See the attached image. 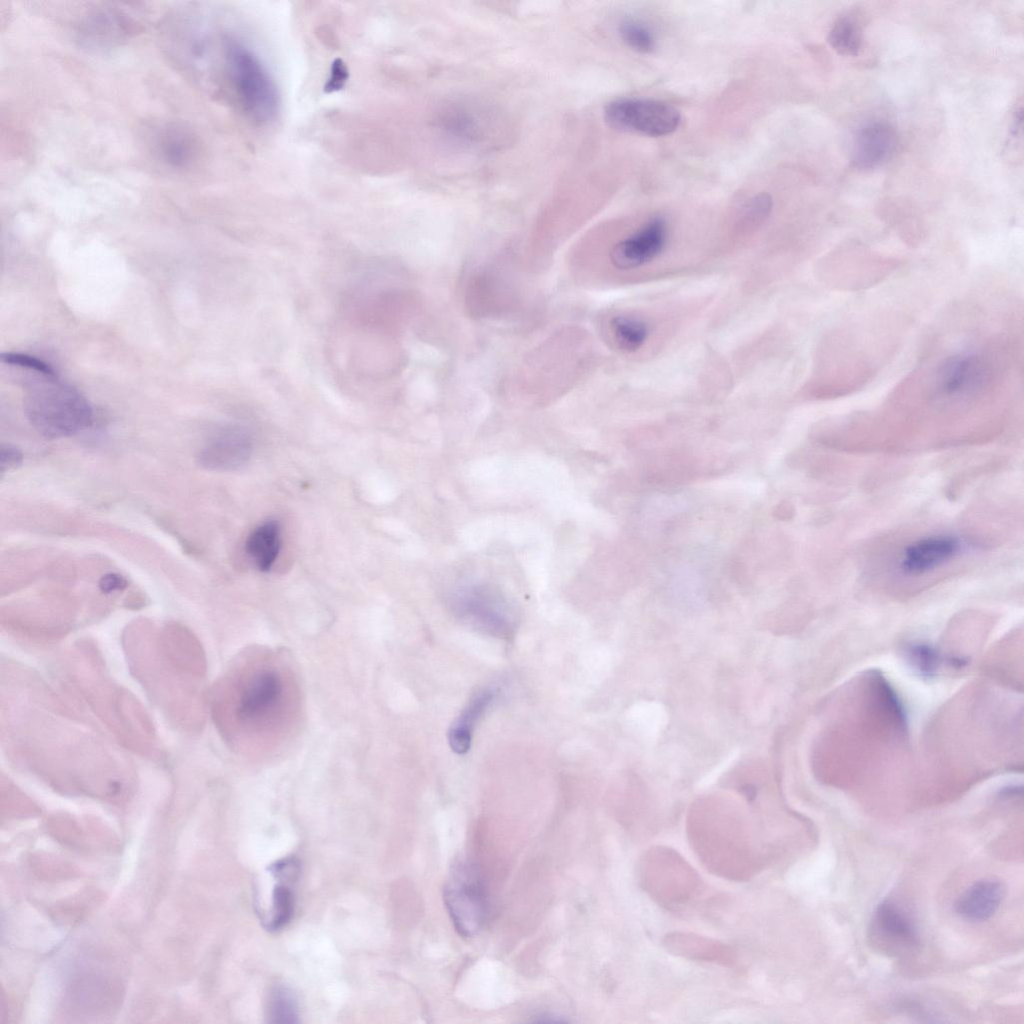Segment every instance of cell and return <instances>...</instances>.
Returning <instances> with one entry per match:
<instances>
[{
	"instance_id": "6da1fadb",
	"label": "cell",
	"mask_w": 1024,
	"mask_h": 1024,
	"mask_svg": "<svg viewBox=\"0 0 1024 1024\" xmlns=\"http://www.w3.org/2000/svg\"><path fill=\"white\" fill-rule=\"evenodd\" d=\"M213 700L225 740L250 760L280 756L303 725L302 684L296 663L284 649H243L219 681Z\"/></svg>"
},
{
	"instance_id": "7a4b0ae2",
	"label": "cell",
	"mask_w": 1024,
	"mask_h": 1024,
	"mask_svg": "<svg viewBox=\"0 0 1024 1024\" xmlns=\"http://www.w3.org/2000/svg\"><path fill=\"white\" fill-rule=\"evenodd\" d=\"M26 373L24 412L32 427L43 437H69L93 423L94 411L87 398L77 388L61 380L56 372Z\"/></svg>"
},
{
	"instance_id": "3957f363",
	"label": "cell",
	"mask_w": 1024,
	"mask_h": 1024,
	"mask_svg": "<svg viewBox=\"0 0 1024 1024\" xmlns=\"http://www.w3.org/2000/svg\"><path fill=\"white\" fill-rule=\"evenodd\" d=\"M225 57L232 89L244 113L257 124L274 121L279 94L259 56L243 42L230 40Z\"/></svg>"
},
{
	"instance_id": "277c9868",
	"label": "cell",
	"mask_w": 1024,
	"mask_h": 1024,
	"mask_svg": "<svg viewBox=\"0 0 1024 1024\" xmlns=\"http://www.w3.org/2000/svg\"><path fill=\"white\" fill-rule=\"evenodd\" d=\"M639 875L643 889L667 908L688 905L702 891L696 870L669 847L655 846L646 851L640 859Z\"/></svg>"
},
{
	"instance_id": "5b68a950",
	"label": "cell",
	"mask_w": 1024,
	"mask_h": 1024,
	"mask_svg": "<svg viewBox=\"0 0 1024 1024\" xmlns=\"http://www.w3.org/2000/svg\"><path fill=\"white\" fill-rule=\"evenodd\" d=\"M444 903L457 932L463 937L477 935L488 917V894L477 866L459 861L452 868L443 890Z\"/></svg>"
},
{
	"instance_id": "8992f818",
	"label": "cell",
	"mask_w": 1024,
	"mask_h": 1024,
	"mask_svg": "<svg viewBox=\"0 0 1024 1024\" xmlns=\"http://www.w3.org/2000/svg\"><path fill=\"white\" fill-rule=\"evenodd\" d=\"M607 123L618 130L647 136H665L680 123V113L673 106L649 99H617L604 109Z\"/></svg>"
},
{
	"instance_id": "52a82bcc",
	"label": "cell",
	"mask_w": 1024,
	"mask_h": 1024,
	"mask_svg": "<svg viewBox=\"0 0 1024 1024\" xmlns=\"http://www.w3.org/2000/svg\"><path fill=\"white\" fill-rule=\"evenodd\" d=\"M254 440L242 425L229 424L214 431L198 454L200 465L213 471H234L251 459Z\"/></svg>"
},
{
	"instance_id": "ba28073f",
	"label": "cell",
	"mask_w": 1024,
	"mask_h": 1024,
	"mask_svg": "<svg viewBox=\"0 0 1024 1024\" xmlns=\"http://www.w3.org/2000/svg\"><path fill=\"white\" fill-rule=\"evenodd\" d=\"M667 241V221L663 217H653L633 235L610 248V263L618 270L638 268L657 258L664 251Z\"/></svg>"
},
{
	"instance_id": "9c48e42d",
	"label": "cell",
	"mask_w": 1024,
	"mask_h": 1024,
	"mask_svg": "<svg viewBox=\"0 0 1024 1024\" xmlns=\"http://www.w3.org/2000/svg\"><path fill=\"white\" fill-rule=\"evenodd\" d=\"M961 550V540L955 536L923 537L904 549L899 569L907 576L924 575L953 560Z\"/></svg>"
},
{
	"instance_id": "30bf717a",
	"label": "cell",
	"mask_w": 1024,
	"mask_h": 1024,
	"mask_svg": "<svg viewBox=\"0 0 1024 1024\" xmlns=\"http://www.w3.org/2000/svg\"><path fill=\"white\" fill-rule=\"evenodd\" d=\"M896 146V130L889 122L880 119L868 121L854 135L852 162L857 168H876L893 156Z\"/></svg>"
},
{
	"instance_id": "8fae6325",
	"label": "cell",
	"mask_w": 1024,
	"mask_h": 1024,
	"mask_svg": "<svg viewBox=\"0 0 1024 1024\" xmlns=\"http://www.w3.org/2000/svg\"><path fill=\"white\" fill-rule=\"evenodd\" d=\"M986 367L974 354H958L947 358L938 368L936 388L939 394L957 396L972 392L986 379Z\"/></svg>"
},
{
	"instance_id": "7c38bea8",
	"label": "cell",
	"mask_w": 1024,
	"mask_h": 1024,
	"mask_svg": "<svg viewBox=\"0 0 1024 1024\" xmlns=\"http://www.w3.org/2000/svg\"><path fill=\"white\" fill-rule=\"evenodd\" d=\"M663 946L670 953L690 960L732 966L737 961L735 950L726 943L687 932H671L664 936Z\"/></svg>"
},
{
	"instance_id": "4fadbf2b",
	"label": "cell",
	"mask_w": 1024,
	"mask_h": 1024,
	"mask_svg": "<svg viewBox=\"0 0 1024 1024\" xmlns=\"http://www.w3.org/2000/svg\"><path fill=\"white\" fill-rule=\"evenodd\" d=\"M408 305L409 299L403 291L382 289L359 304L357 318L371 328L394 330L406 316Z\"/></svg>"
},
{
	"instance_id": "5bb4252c",
	"label": "cell",
	"mask_w": 1024,
	"mask_h": 1024,
	"mask_svg": "<svg viewBox=\"0 0 1024 1024\" xmlns=\"http://www.w3.org/2000/svg\"><path fill=\"white\" fill-rule=\"evenodd\" d=\"M1003 884L993 878L972 884L955 903L956 914L965 921L978 923L990 919L1004 898Z\"/></svg>"
},
{
	"instance_id": "9a60e30c",
	"label": "cell",
	"mask_w": 1024,
	"mask_h": 1024,
	"mask_svg": "<svg viewBox=\"0 0 1024 1024\" xmlns=\"http://www.w3.org/2000/svg\"><path fill=\"white\" fill-rule=\"evenodd\" d=\"M872 926L883 942L898 948H912L919 942L914 921L894 901L884 900L877 906Z\"/></svg>"
},
{
	"instance_id": "2e32d148",
	"label": "cell",
	"mask_w": 1024,
	"mask_h": 1024,
	"mask_svg": "<svg viewBox=\"0 0 1024 1024\" xmlns=\"http://www.w3.org/2000/svg\"><path fill=\"white\" fill-rule=\"evenodd\" d=\"M282 546V529L277 519L258 524L247 536L245 551L254 566L269 572L277 561Z\"/></svg>"
},
{
	"instance_id": "e0dca14e",
	"label": "cell",
	"mask_w": 1024,
	"mask_h": 1024,
	"mask_svg": "<svg viewBox=\"0 0 1024 1024\" xmlns=\"http://www.w3.org/2000/svg\"><path fill=\"white\" fill-rule=\"evenodd\" d=\"M492 699L493 692L491 690L480 691L470 700L461 715L453 723L448 732V741L455 753L465 754L470 749L473 726L487 709Z\"/></svg>"
},
{
	"instance_id": "ac0fdd59",
	"label": "cell",
	"mask_w": 1024,
	"mask_h": 1024,
	"mask_svg": "<svg viewBox=\"0 0 1024 1024\" xmlns=\"http://www.w3.org/2000/svg\"><path fill=\"white\" fill-rule=\"evenodd\" d=\"M462 609L468 614L482 621L486 625L494 626L505 622V615L502 613L503 599L495 590L486 586H475L460 596Z\"/></svg>"
},
{
	"instance_id": "d6986e66",
	"label": "cell",
	"mask_w": 1024,
	"mask_h": 1024,
	"mask_svg": "<svg viewBox=\"0 0 1024 1024\" xmlns=\"http://www.w3.org/2000/svg\"><path fill=\"white\" fill-rule=\"evenodd\" d=\"M609 332L619 349L625 352H634L645 343L649 328L640 318L618 315L609 321Z\"/></svg>"
},
{
	"instance_id": "ffe728a7",
	"label": "cell",
	"mask_w": 1024,
	"mask_h": 1024,
	"mask_svg": "<svg viewBox=\"0 0 1024 1024\" xmlns=\"http://www.w3.org/2000/svg\"><path fill=\"white\" fill-rule=\"evenodd\" d=\"M828 42L838 54L856 56L862 46L859 23L851 16L837 18L828 33Z\"/></svg>"
},
{
	"instance_id": "44dd1931",
	"label": "cell",
	"mask_w": 1024,
	"mask_h": 1024,
	"mask_svg": "<svg viewBox=\"0 0 1024 1024\" xmlns=\"http://www.w3.org/2000/svg\"><path fill=\"white\" fill-rule=\"evenodd\" d=\"M159 147L164 159L176 166L184 165L192 155L190 139L184 133L175 130L163 134Z\"/></svg>"
},
{
	"instance_id": "7402d4cb",
	"label": "cell",
	"mask_w": 1024,
	"mask_h": 1024,
	"mask_svg": "<svg viewBox=\"0 0 1024 1024\" xmlns=\"http://www.w3.org/2000/svg\"><path fill=\"white\" fill-rule=\"evenodd\" d=\"M619 33L623 41L635 51L650 53L655 48L656 41L653 33L646 25L638 21H623L619 26Z\"/></svg>"
},
{
	"instance_id": "603a6c76",
	"label": "cell",
	"mask_w": 1024,
	"mask_h": 1024,
	"mask_svg": "<svg viewBox=\"0 0 1024 1024\" xmlns=\"http://www.w3.org/2000/svg\"><path fill=\"white\" fill-rule=\"evenodd\" d=\"M294 900L286 884H278L273 891L272 918L268 928L276 930L285 926L293 914Z\"/></svg>"
},
{
	"instance_id": "cb8c5ba5",
	"label": "cell",
	"mask_w": 1024,
	"mask_h": 1024,
	"mask_svg": "<svg viewBox=\"0 0 1024 1024\" xmlns=\"http://www.w3.org/2000/svg\"><path fill=\"white\" fill-rule=\"evenodd\" d=\"M635 716L640 727V732L644 735L653 736L654 734L661 731L666 725L667 717L664 708L660 704L651 702H641L636 707Z\"/></svg>"
},
{
	"instance_id": "d4e9b609",
	"label": "cell",
	"mask_w": 1024,
	"mask_h": 1024,
	"mask_svg": "<svg viewBox=\"0 0 1024 1024\" xmlns=\"http://www.w3.org/2000/svg\"><path fill=\"white\" fill-rule=\"evenodd\" d=\"M270 1022L292 1023L297 1021V1007L290 991L276 989L271 997L269 1008Z\"/></svg>"
},
{
	"instance_id": "484cf974",
	"label": "cell",
	"mask_w": 1024,
	"mask_h": 1024,
	"mask_svg": "<svg viewBox=\"0 0 1024 1024\" xmlns=\"http://www.w3.org/2000/svg\"><path fill=\"white\" fill-rule=\"evenodd\" d=\"M771 209V197L766 193L757 194L742 207L741 222L746 227L758 226L769 216Z\"/></svg>"
},
{
	"instance_id": "4316f807",
	"label": "cell",
	"mask_w": 1024,
	"mask_h": 1024,
	"mask_svg": "<svg viewBox=\"0 0 1024 1024\" xmlns=\"http://www.w3.org/2000/svg\"><path fill=\"white\" fill-rule=\"evenodd\" d=\"M907 652L912 665L925 675H931L939 665V654L925 644L911 645Z\"/></svg>"
},
{
	"instance_id": "83f0119b",
	"label": "cell",
	"mask_w": 1024,
	"mask_h": 1024,
	"mask_svg": "<svg viewBox=\"0 0 1024 1024\" xmlns=\"http://www.w3.org/2000/svg\"><path fill=\"white\" fill-rule=\"evenodd\" d=\"M1 361L6 365L18 367L26 371H36L45 374L55 373V370L45 361L23 353H3Z\"/></svg>"
},
{
	"instance_id": "f1b7e54d",
	"label": "cell",
	"mask_w": 1024,
	"mask_h": 1024,
	"mask_svg": "<svg viewBox=\"0 0 1024 1024\" xmlns=\"http://www.w3.org/2000/svg\"><path fill=\"white\" fill-rule=\"evenodd\" d=\"M269 870L279 879L292 881L297 878L299 865L295 859L286 858L272 864Z\"/></svg>"
},
{
	"instance_id": "f546056e",
	"label": "cell",
	"mask_w": 1024,
	"mask_h": 1024,
	"mask_svg": "<svg viewBox=\"0 0 1024 1024\" xmlns=\"http://www.w3.org/2000/svg\"><path fill=\"white\" fill-rule=\"evenodd\" d=\"M23 456L19 449L9 444L2 445L0 451L1 472L15 469L22 463Z\"/></svg>"
},
{
	"instance_id": "4dcf8cb0",
	"label": "cell",
	"mask_w": 1024,
	"mask_h": 1024,
	"mask_svg": "<svg viewBox=\"0 0 1024 1024\" xmlns=\"http://www.w3.org/2000/svg\"><path fill=\"white\" fill-rule=\"evenodd\" d=\"M127 580L118 573H107L99 581V588L103 593H111L126 588Z\"/></svg>"
},
{
	"instance_id": "1f68e13d",
	"label": "cell",
	"mask_w": 1024,
	"mask_h": 1024,
	"mask_svg": "<svg viewBox=\"0 0 1024 1024\" xmlns=\"http://www.w3.org/2000/svg\"><path fill=\"white\" fill-rule=\"evenodd\" d=\"M739 751H732L725 759H723L707 776L702 780L701 786H707L712 784L719 776L722 775L738 758Z\"/></svg>"
},
{
	"instance_id": "d6a6232c",
	"label": "cell",
	"mask_w": 1024,
	"mask_h": 1024,
	"mask_svg": "<svg viewBox=\"0 0 1024 1024\" xmlns=\"http://www.w3.org/2000/svg\"><path fill=\"white\" fill-rule=\"evenodd\" d=\"M792 514V506L786 501L779 503L773 510V517L779 520H787Z\"/></svg>"
}]
</instances>
